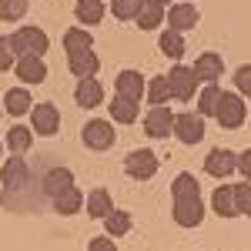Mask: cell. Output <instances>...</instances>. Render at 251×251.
<instances>
[{"label":"cell","instance_id":"obj_16","mask_svg":"<svg viewBox=\"0 0 251 251\" xmlns=\"http://www.w3.org/2000/svg\"><path fill=\"white\" fill-rule=\"evenodd\" d=\"M67 67L74 77H97L100 71V57L94 50H80V54H67Z\"/></svg>","mask_w":251,"mask_h":251},{"label":"cell","instance_id":"obj_18","mask_svg":"<svg viewBox=\"0 0 251 251\" xmlns=\"http://www.w3.org/2000/svg\"><path fill=\"white\" fill-rule=\"evenodd\" d=\"M164 17H168V10H164L157 0H144L141 10H137V17H134V24L141 27V30H154V27L164 24Z\"/></svg>","mask_w":251,"mask_h":251},{"label":"cell","instance_id":"obj_20","mask_svg":"<svg viewBox=\"0 0 251 251\" xmlns=\"http://www.w3.org/2000/svg\"><path fill=\"white\" fill-rule=\"evenodd\" d=\"M67 188H74V174L67 171V168H50V171L44 174V194L47 198H57Z\"/></svg>","mask_w":251,"mask_h":251},{"label":"cell","instance_id":"obj_28","mask_svg":"<svg viewBox=\"0 0 251 251\" xmlns=\"http://www.w3.org/2000/svg\"><path fill=\"white\" fill-rule=\"evenodd\" d=\"M80 208H84V194H80L77 188H67L64 194L54 198V211L57 214H77Z\"/></svg>","mask_w":251,"mask_h":251},{"label":"cell","instance_id":"obj_13","mask_svg":"<svg viewBox=\"0 0 251 251\" xmlns=\"http://www.w3.org/2000/svg\"><path fill=\"white\" fill-rule=\"evenodd\" d=\"M198 17H201V14H198V7H194V3H171L164 20H168V27H174V30H181V34H184V30L198 27Z\"/></svg>","mask_w":251,"mask_h":251},{"label":"cell","instance_id":"obj_17","mask_svg":"<svg viewBox=\"0 0 251 251\" xmlns=\"http://www.w3.org/2000/svg\"><path fill=\"white\" fill-rule=\"evenodd\" d=\"M74 97H77L80 107H100V104H104V87H100V80H94V77H80Z\"/></svg>","mask_w":251,"mask_h":251},{"label":"cell","instance_id":"obj_32","mask_svg":"<svg viewBox=\"0 0 251 251\" xmlns=\"http://www.w3.org/2000/svg\"><path fill=\"white\" fill-rule=\"evenodd\" d=\"M171 194H174V198H191V194H201V191H198V177L188 174V171H181L171 181Z\"/></svg>","mask_w":251,"mask_h":251},{"label":"cell","instance_id":"obj_4","mask_svg":"<svg viewBox=\"0 0 251 251\" xmlns=\"http://www.w3.org/2000/svg\"><path fill=\"white\" fill-rule=\"evenodd\" d=\"M10 44L17 54H37V57L47 54V34L40 27H17L10 34Z\"/></svg>","mask_w":251,"mask_h":251},{"label":"cell","instance_id":"obj_12","mask_svg":"<svg viewBox=\"0 0 251 251\" xmlns=\"http://www.w3.org/2000/svg\"><path fill=\"white\" fill-rule=\"evenodd\" d=\"M234 168H238V157L228 148H214L204 157V171L211 174V177H228V174H234Z\"/></svg>","mask_w":251,"mask_h":251},{"label":"cell","instance_id":"obj_36","mask_svg":"<svg viewBox=\"0 0 251 251\" xmlns=\"http://www.w3.org/2000/svg\"><path fill=\"white\" fill-rule=\"evenodd\" d=\"M234 87H238L241 97H251V64H241L234 71Z\"/></svg>","mask_w":251,"mask_h":251},{"label":"cell","instance_id":"obj_29","mask_svg":"<svg viewBox=\"0 0 251 251\" xmlns=\"http://www.w3.org/2000/svg\"><path fill=\"white\" fill-rule=\"evenodd\" d=\"M218 100H221V87H218V84H204V91L198 94V114L201 117H214Z\"/></svg>","mask_w":251,"mask_h":251},{"label":"cell","instance_id":"obj_15","mask_svg":"<svg viewBox=\"0 0 251 251\" xmlns=\"http://www.w3.org/2000/svg\"><path fill=\"white\" fill-rule=\"evenodd\" d=\"M27 177H30V171H27V161H24L20 154H14L10 161H3V168H0V181H3V188H24Z\"/></svg>","mask_w":251,"mask_h":251},{"label":"cell","instance_id":"obj_9","mask_svg":"<svg viewBox=\"0 0 251 251\" xmlns=\"http://www.w3.org/2000/svg\"><path fill=\"white\" fill-rule=\"evenodd\" d=\"M171 131H174V111L168 107V104L151 107L148 117H144V134H151V137H171Z\"/></svg>","mask_w":251,"mask_h":251},{"label":"cell","instance_id":"obj_8","mask_svg":"<svg viewBox=\"0 0 251 251\" xmlns=\"http://www.w3.org/2000/svg\"><path fill=\"white\" fill-rule=\"evenodd\" d=\"M181 144H198L204 137V117L198 114H174V131H171Z\"/></svg>","mask_w":251,"mask_h":251},{"label":"cell","instance_id":"obj_42","mask_svg":"<svg viewBox=\"0 0 251 251\" xmlns=\"http://www.w3.org/2000/svg\"><path fill=\"white\" fill-rule=\"evenodd\" d=\"M0 204H3V191H0Z\"/></svg>","mask_w":251,"mask_h":251},{"label":"cell","instance_id":"obj_25","mask_svg":"<svg viewBox=\"0 0 251 251\" xmlns=\"http://www.w3.org/2000/svg\"><path fill=\"white\" fill-rule=\"evenodd\" d=\"M64 50H67V54L94 50V37H91V30H84V27H71V30L64 34Z\"/></svg>","mask_w":251,"mask_h":251},{"label":"cell","instance_id":"obj_30","mask_svg":"<svg viewBox=\"0 0 251 251\" xmlns=\"http://www.w3.org/2000/svg\"><path fill=\"white\" fill-rule=\"evenodd\" d=\"M111 117H114V121H121V124H131V121H137V100L117 94L114 100H111Z\"/></svg>","mask_w":251,"mask_h":251},{"label":"cell","instance_id":"obj_22","mask_svg":"<svg viewBox=\"0 0 251 251\" xmlns=\"http://www.w3.org/2000/svg\"><path fill=\"white\" fill-rule=\"evenodd\" d=\"M84 208L91 218H107V214L114 211V201H111V191L107 188H94V191L84 198Z\"/></svg>","mask_w":251,"mask_h":251},{"label":"cell","instance_id":"obj_40","mask_svg":"<svg viewBox=\"0 0 251 251\" xmlns=\"http://www.w3.org/2000/svg\"><path fill=\"white\" fill-rule=\"evenodd\" d=\"M157 3H161V7H168V3H171V0H157Z\"/></svg>","mask_w":251,"mask_h":251},{"label":"cell","instance_id":"obj_39","mask_svg":"<svg viewBox=\"0 0 251 251\" xmlns=\"http://www.w3.org/2000/svg\"><path fill=\"white\" fill-rule=\"evenodd\" d=\"M238 171L245 174V181H251V148L238 154Z\"/></svg>","mask_w":251,"mask_h":251},{"label":"cell","instance_id":"obj_19","mask_svg":"<svg viewBox=\"0 0 251 251\" xmlns=\"http://www.w3.org/2000/svg\"><path fill=\"white\" fill-rule=\"evenodd\" d=\"M211 208H214V214H221V218H234V214H238L234 184H221V188H214V194H211Z\"/></svg>","mask_w":251,"mask_h":251},{"label":"cell","instance_id":"obj_11","mask_svg":"<svg viewBox=\"0 0 251 251\" xmlns=\"http://www.w3.org/2000/svg\"><path fill=\"white\" fill-rule=\"evenodd\" d=\"M194 77L201 80V84H218L221 80V74H225V60H221V54H211V50H204L201 57L194 60Z\"/></svg>","mask_w":251,"mask_h":251},{"label":"cell","instance_id":"obj_3","mask_svg":"<svg viewBox=\"0 0 251 251\" xmlns=\"http://www.w3.org/2000/svg\"><path fill=\"white\" fill-rule=\"evenodd\" d=\"M168 84H171V97L184 104V100H191V97L198 94V84H201V80L194 77L191 67H184V64L177 60L171 67V74H168Z\"/></svg>","mask_w":251,"mask_h":251},{"label":"cell","instance_id":"obj_21","mask_svg":"<svg viewBox=\"0 0 251 251\" xmlns=\"http://www.w3.org/2000/svg\"><path fill=\"white\" fill-rule=\"evenodd\" d=\"M30 107H34V97H30L27 87H10V91L3 94V111H7V114L20 117V114H27Z\"/></svg>","mask_w":251,"mask_h":251},{"label":"cell","instance_id":"obj_1","mask_svg":"<svg viewBox=\"0 0 251 251\" xmlns=\"http://www.w3.org/2000/svg\"><path fill=\"white\" fill-rule=\"evenodd\" d=\"M214 117H218V124L225 127V131H234V127H241L245 124V117H248V107H245V97L241 94H225L221 91V100H218V111H214Z\"/></svg>","mask_w":251,"mask_h":251},{"label":"cell","instance_id":"obj_33","mask_svg":"<svg viewBox=\"0 0 251 251\" xmlns=\"http://www.w3.org/2000/svg\"><path fill=\"white\" fill-rule=\"evenodd\" d=\"M27 7H30L27 0H0V20H7V24L10 20H20L27 14Z\"/></svg>","mask_w":251,"mask_h":251},{"label":"cell","instance_id":"obj_2","mask_svg":"<svg viewBox=\"0 0 251 251\" xmlns=\"http://www.w3.org/2000/svg\"><path fill=\"white\" fill-rule=\"evenodd\" d=\"M80 137H84V144L91 148V151H111L114 148V124L111 121H100V117H94V121H87L84 124V131H80Z\"/></svg>","mask_w":251,"mask_h":251},{"label":"cell","instance_id":"obj_43","mask_svg":"<svg viewBox=\"0 0 251 251\" xmlns=\"http://www.w3.org/2000/svg\"><path fill=\"white\" fill-rule=\"evenodd\" d=\"M0 151H3V144H0Z\"/></svg>","mask_w":251,"mask_h":251},{"label":"cell","instance_id":"obj_7","mask_svg":"<svg viewBox=\"0 0 251 251\" xmlns=\"http://www.w3.org/2000/svg\"><path fill=\"white\" fill-rule=\"evenodd\" d=\"M174 221L181 228H198L204 221V201L201 194H191V198H174Z\"/></svg>","mask_w":251,"mask_h":251},{"label":"cell","instance_id":"obj_41","mask_svg":"<svg viewBox=\"0 0 251 251\" xmlns=\"http://www.w3.org/2000/svg\"><path fill=\"white\" fill-rule=\"evenodd\" d=\"M0 114H3V97H0Z\"/></svg>","mask_w":251,"mask_h":251},{"label":"cell","instance_id":"obj_27","mask_svg":"<svg viewBox=\"0 0 251 251\" xmlns=\"http://www.w3.org/2000/svg\"><path fill=\"white\" fill-rule=\"evenodd\" d=\"M144 97L151 100V107H157V104H168V100H171V84H168V74H157L154 80H148Z\"/></svg>","mask_w":251,"mask_h":251},{"label":"cell","instance_id":"obj_6","mask_svg":"<svg viewBox=\"0 0 251 251\" xmlns=\"http://www.w3.org/2000/svg\"><path fill=\"white\" fill-rule=\"evenodd\" d=\"M30 127H34V134H57L60 131V111L50 104V100H44V104H34L30 107Z\"/></svg>","mask_w":251,"mask_h":251},{"label":"cell","instance_id":"obj_26","mask_svg":"<svg viewBox=\"0 0 251 251\" xmlns=\"http://www.w3.org/2000/svg\"><path fill=\"white\" fill-rule=\"evenodd\" d=\"M30 144H34V127L14 124V127L7 131V148H10L14 154H24V151H30Z\"/></svg>","mask_w":251,"mask_h":251},{"label":"cell","instance_id":"obj_31","mask_svg":"<svg viewBox=\"0 0 251 251\" xmlns=\"http://www.w3.org/2000/svg\"><path fill=\"white\" fill-rule=\"evenodd\" d=\"M104 231L111 234V238H121V234H127L131 231V214L127 211H111L107 218H104Z\"/></svg>","mask_w":251,"mask_h":251},{"label":"cell","instance_id":"obj_23","mask_svg":"<svg viewBox=\"0 0 251 251\" xmlns=\"http://www.w3.org/2000/svg\"><path fill=\"white\" fill-rule=\"evenodd\" d=\"M74 17L84 24V27H94L104 20V0H77L74 3Z\"/></svg>","mask_w":251,"mask_h":251},{"label":"cell","instance_id":"obj_5","mask_svg":"<svg viewBox=\"0 0 251 251\" xmlns=\"http://www.w3.org/2000/svg\"><path fill=\"white\" fill-rule=\"evenodd\" d=\"M124 174H127V177H134V181H148V177H154V174H157L154 151H148V148L131 151V154L124 157Z\"/></svg>","mask_w":251,"mask_h":251},{"label":"cell","instance_id":"obj_38","mask_svg":"<svg viewBox=\"0 0 251 251\" xmlns=\"http://www.w3.org/2000/svg\"><path fill=\"white\" fill-rule=\"evenodd\" d=\"M87 251H117V245L111 241V234H104V238H91L87 241Z\"/></svg>","mask_w":251,"mask_h":251},{"label":"cell","instance_id":"obj_34","mask_svg":"<svg viewBox=\"0 0 251 251\" xmlns=\"http://www.w3.org/2000/svg\"><path fill=\"white\" fill-rule=\"evenodd\" d=\"M144 0H111V10H114L117 20H134L137 10H141Z\"/></svg>","mask_w":251,"mask_h":251},{"label":"cell","instance_id":"obj_14","mask_svg":"<svg viewBox=\"0 0 251 251\" xmlns=\"http://www.w3.org/2000/svg\"><path fill=\"white\" fill-rule=\"evenodd\" d=\"M117 94L121 97H131V100H141L144 97V87H148V80H144V74L141 71H121L114 80Z\"/></svg>","mask_w":251,"mask_h":251},{"label":"cell","instance_id":"obj_35","mask_svg":"<svg viewBox=\"0 0 251 251\" xmlns=\"http://www.w3.org/2000/svg\"><path fill=\"white\" fill-rule=\"evenodd\" d=\"M234 198H238V214L251 218V181H238L234 184Z\"/></svg>","mask_w":251,"mask_h":251},{"label":"cell","instance_id":"obj_24","mask_svg":"<svg viewBox=\"0 0 251 251\" xmlns=\"http://www.w3.org/2000/svg\"><path fill=\"white\" fill-rule=\"evenodd\" d=\"M161 54L171 60H181L184 57V34L181 30H174V27H168V30H161Z\"/></svg>","mask_w":251,"mask_h":251},{"label":"cell","instance_id":"obj_10","mask_svg":"<svg viewBox=\"0 0 251 251\" xmlns=\"http://www.w3.org/2000/svg\"><path fill=\"white\" fill-rule=\"evenodd\" d=\"M14 71H17V77L24 80V84H44V80H47V64H44V57H37V54H20L17 64H14Z\"/></svg>","mask_w":251,"mask_h":251},{"label":"cell","instance_id":"obj_37","mask_svg":"<svg viewBox=\"0 0 251 251\" xmlns=\"http://www.w3.org/2000/svg\"><path fill=\"white\" fill-rule=\"evenodd\" d=\"M17 64V50H14V44L10 37H0V71H10Z\"/></svg>","mask_w":251,"mask_h":251}]
</instances>
